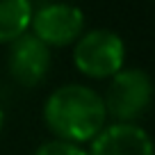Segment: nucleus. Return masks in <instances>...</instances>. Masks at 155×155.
<instances>
[{
  "instance_id": "f257e3e1",
  "label": "nucleus",
  "mask_w": 155,
  "mask_h": 155,
  "mask_svg": "<svg viewBox=\"0 0 155 155\" xmlns=\"http://www.w3.org/2000/svg\"><path fill=\"white\" fill-rule=\"evenodd\" d=\"M44 121L55 139L87 144L105 128L107 112L103 98L87 84L57 87L44 103Z\"/></svg>"
},
{
  "instance_id": "f03ea898",
  "label": "nucleus",
  "mask_w": 155,
  "mask_h": 155,
  "mask_svg": "<svg viewBox=\"0 0 155 155\" xmlns=\"http://www.w3.org/2000/svg\"><path fill=\"white\" fill-rule=\"evenodd\" d=\"M126 44L116 32L105 28L82 32L73 46V64L82 75L105 80L123 68Z\"/></svg>"
},
{
  "instance_id": "7ed1b4c3",
  "label": "nucleus",
  "mask_w": 155,
  "mask_h": 155,
  "mask_svg": "<svg viewBox=\"0 0 155 155\" xmlns=\"http://www.w3.org/2000/svg\"><path fill=\"white\" fill-rule=\"evenodd\" d=\"M101 98L107 116H112L116 123H135L150 105L153 82L141 68H121L110 78L105 96Z\"/></svg>"
},
{
  "instance_id": "20e7f679",
  "label": "nucleus",
  "mask_w": 155,
  "mask_h": 155,
  "mask_svg": "<svg viewBox=\"0 0 155 155\" xmlns=\"http://www.w3.org/2000/svg\"><path fill=\"white\" fill-rule=\"evenodd\" d=\"M30 28L48 48H62L75 44L84 32V14L71 2H48L32 12Z\"/></svg>"
},
{
  "instance_id": "39448f33",
  "label": "nucleus",
  "mask_w": 155,
  "mask_h": 155,
  "mask_svg": "<svg viewBox=\"0 0 155 155\" xmlns=\"http://www.w3.org/2000/svg\"><path fill=\"white\" fill-rule=\"evenodd\" d=\"M7 68L14 82L25 89H32L44 82L50 68V48L41 44L32 32L21 34L9 44Z\"/></svg>"
},
{
  "instance_id": "423d86ee",
  "label": "nucleus",
  "mask_w": 155,
  "mask_h": 155,
  "mask_svg": "<svg viewBox=\"0 0 155 155\" xmlns=\"http://www.w3.org/2000/svg\"><path fill=\"white\" fill-rule=\"evenodd\" d=\"M89 144V155H155L148 132L137 123L105 126Z\"/></svg>"
},
{
  "instance_id": "0eeeda50",
  "label": "nucleus",
  "mask_w": 155,
  "mask_h": 155,
  "mask_svg": "<svg viewBox=\"0 0 155 155\" xmlns=\"http://www.w3.org/2000/svg\"><path fill=\"white\" fill-rule=\"evenodd\" d=\"M32 0H0V44H12L28 32Z\"/></svg>"
},
{
  "instance_id": "6e6552de",
  "label": "nucleus",
  "mask_w": 155,
  "mask_h": 155,
  "mask_svg": "<svg viewBox=\"0 0 155 155\" xmlns=\"http://www.w3.org/2000/svg\"><path fill=\"white\" fill-rule=\"evenodd\" d=\"M34 155H89V153L78 144H68V141H62V139H50L39 146L34 150Z\"/></svg>"
},
{
  "instance_id": "1a4fd4ad",
  "label": "nucleus",
  "mask_w": 155,
  "mask_h": 155,
  "mask_svg": "<svg viewBox=\"0 0 155 155\" xmlns=\"http://www.w3.org/2000/svg\"><path fill=\"white\" fill-rule=\"evenodd\" d=\"M2 128H5V114H2V110H0V135H2Z\"/></svg>"
}]
</instances>
